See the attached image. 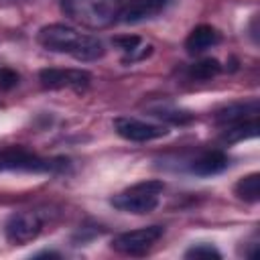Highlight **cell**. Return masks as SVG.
I'll use <instances>...</instances> for the list:
<instances>
[{
    "mask_svg": "<svg viewBox=\"0 0 260 260\" xmlns=\"http://www.w3.org/2000/svg\"><path fill=\"white\" fill-rule=\"evenodd\" d=\"M39 43L53 53H65L75 57L77 61H93L98 57L104 55V45L91 37V35H83L71 26L65 24H47L39 30Z\"/></svg>",
    "mask_w": 260,
    "mask_h": 260,
    "instance_id": "obj_1",
    "label": "cell"
},
{
    "mask_svg": "<svg viewBox=\"0 0 260 260\" xmlns=\"http://www.w3.org/2000/svg\"><path fill=\"white\" fill-rule=\"evenodd\" d=\"M165 185L160 181H142L136 183L112 199V205L126 213H148L158 205V197Z\"/></svg>",
    "mask_w": 260,
    "mask_h": 260,
    "instance_id": "obj_2",
    "label": "cell"
},
{
    "mask_svg": "<svg viewBox=\"0 0 260 260\" xmlns=\"http://www.w3.org/2000/svg\"><path fill=\"white\" fill-rule=\"evenodd\" d=\"M61 167V162L41 158L22 146H8L0 150V171H26V173H47Z\"/></svg>",
    "mask_w": 260,
    "mask_h": 260,
    "instance_id": "obj_3",
    "label": "cell"
},
{
    "mask_svg": "<svg viewBox=\"0 0 260 260\" xmlns=\"http://www.w3.org/2000/svg\"><path fill=\"white\" fill-rule=\"evenodd\" d=\"M162 234H165L162 225H148V228L124 232L112 240V250H116L120 254H128V256H138V254H144L146 250H150L160 240Z\"/></svg>",
    "mask_w": 260,
    "mask_h": 260,
    "instance_id": "obj_4",
    "label": "cell"
},
{
    "mask_svg": "<svg viewBox=\"0 0 260 260\" xmlns=\"http://www.w3.org/2000/svg\"><path fill=\"white\" fill-rule=\"evenodd\" d=\"M39 79L43 83V87L47 89H75V91H83L85 87H89L91 83V75L83 69H43L39 73Z\"/></svg>",
    "mask_w": 260,
    "mask_h": 260,
    "instance_id": "obj_5",
    "label": "cell"
},
{
    "mask_svg": "<svg viewBox=\"0 0 260 260\" xmlns=\"http://www.w3.org/2000/svg\"><path fill=\"white\" fill-rule=\"evenodd\" d=\"M43 230V221L35 211H18L6 221V238L12 244H28Z\"/></svg>",
    "mask_w": 260,
    "mask_h": 260,
    "instance_id": "obj_6",
    "label": "cell"
},
{
    "mask_svg": "<svg viewBox=\"0 0 260 260\" xmlns=\"http://www.w3.org/2000/svg\"><path fill=\"white\" fill-rule=\"evenodd\" d=\"M114 128L118 132V136H122L124 140H132V142H148V140L167 136V132H169L165 126L148 124V122L134 120V118H116Z\"/></svg>",
    "mask_w": 260,
    "mask_h": 260,
    "instance_id": "obj_7",
    "label": "cell"
},
{
    "mask_svg": "<svg viewBox=\"0 0 260 260\" xmlns=\"http://www.w3.org/2000/svg\"><path fill=\"white\" fill-rule=\"evenodd\" d=\"M171 0H130L120 12V20L126 22V24H134V22H142V20H148V18H154L158 16L167 6H169Z\"/></svg>",
    "mask_w": 260,
    "mask_h": 260,
    "instance_id": "obj_8",
    "label": "cell"
},
{
    "mask_svg": "<svg viewBox=\"0 0 260 260\" xmlns=\"http://www.w3.org/2000/svg\"><path fill=\"white\" fill-rule=\"evenodd\" d=\"M217 43H219V32L211 24H199L185 39V49L189 53H201V51H205Z\"/></svg>",
    "mask_w": 260,
    "mask_h": 260,
    "instance_id": "obj_9",
    "label": "cell"
},
{
    "mask_svg": "<svg viewBox=\"0 0 260 260\" xmlns=\"http://www.w3.org/2000/svg\"><path fill=\"white\" fill-rule=\"evenodd\" d=\"M225 167H228V156H225L221 150H209V152L201 154V156L193 162L191 171H193L195 175L209 177V175H217V173H221Z\"/></svg>",
    "mask_w": 260,
    "mask_h": 260,
    "instance_id": "obj_10",
    "label": "cell"
},
{
    "mask_svg": "<svg viewBox=\"0 0 260 260\" xmlns=\"http://www.w3.org/2000/svg\"><path fill=\"white\" fill-rule=\"evenodd\" d=\"M258 114V104L256 102H250V104H232L223 110H219L215 114V120L219 124H238V122H244L248 120V116H256Z\"/></svg>",
    "mask_w": 260,
    "mask_h": 260,
    "instance_id": "obj_11",
    "label": "cell"
},
{
    "mask_svg": "<svg viewBox=\"0 0 260 260\" xmlns=\"http://www.w3.org/2000/svg\"><path fill=\"white\" fill-rule=\"evenodd\" d=\"M236 195L248 203H256L260 199V175L258 173H250L246 177H242L236 187H234Z\"/></svg>",
    "mask_w": 260,
    "mask_h": 260,
    "instance_id": "obj_12",
    "label": "cell"
},
{
    "mask_svg": "<svg viewBox=\"0 0 260 260\" xmlns=\"http://www.w3.org/2000/svg\"><path fill=\"white\" fill-rule=\"evenodd\" d=\"M258 128L260 126H258L256 118H250V120H244V122H238V124H230V128L223 134V140L238 142V140H244V138H254V136H258Z\"/></svg>",
    "mask_w": 260,
    "mask_h": 260,
    "instance_id": "obj_13",
    "label": "cell"
},
{
    "mask_svg": "<svg viewBox=\"0 0 260 260\" xmlns=\"http://www.w3.org/2000/svg\"><path fill=\"white\" fill-rule=\"evenodd\" d=\"M221 71V65L217 59H201L189 67V75L193 79H211Z\"/></svg>",
    "mask_w": 260,
    "mask_h": 260,
    "instance_id": "obj_14",
    "label": "cell"
},
{
    "mask_svg": "<svg viewBox=\"0 0 260 260\" xmlns=\"http://www.w3.org/2000/svg\"><path fill=\"white\" fill-rule=\"evenodd\" d=\"M185 258H215V260H219L221 254L211 244H197L185 252Z\"/></svg>",
    "mask_w": 260,
    "mask_h": 260,
    "instance_id": "obj_15",
    "label": "cell"
},
{
    "mask_svg": "<svg viewBox=\"0 0 260 260\" xmlns=\"http://www.w3.org/2000/svg\"><path fill=\"white\" fill-rule=\"evenodd\" d=\"M156 116H158V118H165V120H169V122H173V124H187V122L193 120L191 114H187V112H177V110H173V112L160 110V112H156Z\"/></svg>",
    "mask_w": 260,
    "mask_h": 260,
    "instance_id": "obj_16",
    "label": "cell"
},
{
    "mask_svg": "<svg viewBox=\"0 0 260 260\" xmlns=\"http://www.w3.org/2000/svg\"><path fill=\"white\" fill-rule=\"evenodd\" d=\"M18 73L8 69V67H2L0 69V89H12L16 83H18Z\"/></svg>",
    "mask_w": 260,
    "mask_h": 260,
    "instance_id": "obj_17",
    "label": "cell"
},
{
    "mask_svg": "<svg viewBox=\"0 0 260 260\" xmlns=\"http://www.w3.org/2000/svg\"><path fill=\"white\" fill-rule=\"evenodd\" d=\"M114 43H116V45H120V49H122V51L132 53V51H136V49H138L140 39H138V37H118Z\"/></svg>",
    "mask_w": 260,
    "mask_h": 260,
    "instance_id": "obj_18",
    "label": "cell"
}]
</instances>
